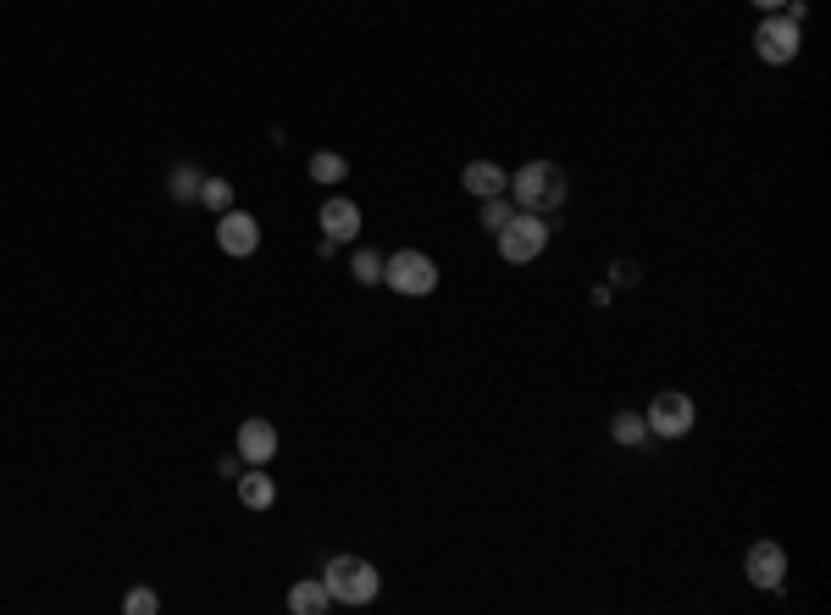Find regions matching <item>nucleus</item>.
Returning a JSON list of instances; mask_svg holds the SVG:
<instances>
[{"label":"nucleus","instance_id":"7","mask_svg":"<svg viewBox=\"0 0 831 615\" xmlns=\"http://www.w3.org/2000/svg\"><path fill=\"white\" fill-rule=\"evenodd\" d=\"M217 250L222 255H233V261H250L256 250H261V222L250 216V211H222L217 216Z\"/></svg>","mask_w":831,"mask_h":615},{"label":"nucleus","instance_id":"20","mask_svg":"<svg viewBox=\"0 0 831 615\" xmlns=\"http://www.w3.org/2000/svg\"><path fill=\"white\" fill-rule=\"evenodd\" d=\"M122 611L128 615H156L161 611V599H156L150 588H128V594H122Z\"/></svg>","mask_w":831,"mask_h":615},{"label":"nucleus","instance_id":"18","mask_svg":"<svg viewBox=\"0 0 831 615\" xmlns=\"http://www.w3.org/2000/svg\"><path fill=\"white\" fill-rule=\"evenodd\" d=\"M200 205L217 211V216L233 211V183H228V178H206V183H200Z\"/></svg>","mask_w":831,"mask_h":615},{"label":"nucleus","instance_id":"4","mask_svg":"<svg viewBox=\"0 0 831 615\" xmlns=\"http://www.w3.org/2000/svg\"><path fill=\"white\" fill-rule=\"evenodd\" d=\"M643 422H649V438H688L693 427H699V405L682 394V389H665V394H654L649 400V411H643Z\"/></svg>","mask_w":831,"mask_h":615},{"label":"nucleus","instance_id":"9","mask_svg":"<svg viewBox=\"0 0 831 615\" xmlns=\"http://www.w3.org/2000/svg\"><path fill=\"white\" fill-rule=\"evenodd\" d=\"M233 450L244 455V466H272V455H278V427H272L267 416H250V422L233 433Z\"/></svg>","mask_w":831,"mask_h":615},{"label":"nucleus","instance_id":"3","mask_svg":"<svg viewBox=\"0 0 831 615\" xmlns=\"http://www.w3.org/2000/svg\"><path fill=\"white\" fill-rule=\"evenodd\" d=\"M549 233H554V222L549 216H532V211H515L499 233H493V244H499V261L504 266H532L543 250H549Z\"/></svg>","mask_w":831,"mask_h":615},{"label":"nucleus","instance_id":"23","mask_svg":"<svg viewBox=\"0 0 831 615\" xmlns=\"http://www.w3.org/2000/svg\"><path fill=\"white\" fill-rule=\"evenodd\" d=\"M754 6H760V11H765V17H771V11H782V6H788V0H754Z\"/></svg>","mask_w":831,"mask_h":615},{"label":"nucleus","instance_id":"12","mask_svg":"<svg viewBox=\"0 0 831 615\" xmlns=\"http://www.w3.org/2000/svg\"><path fill=\"white\" fill-rule=\"evenodd\" d=\"M239 505L244 511H272L278 505V483L267 477V466H244L239 472Z\"/></svg>","mask_w":831,"mask_h":615},{"label":"nucleus","instance_id":"17","mask_svg":"<svg viewBox=\"0 0 831 615\" xmlns=\"http://www.w3.org/2000/svg\"><path fill=\"white\" fill-rule=\"evenodd\" d=\"M383 261H389V255H378L372 244H361V250L350 255V272H356V283H367V289H372V283H383Z\"/></svg>","mask_w":831,"mask_h":615},{"label":"nucleus","instance_id":"22","mask_svg":"<svg viewBox=\"0 0 831 615\" xmlns=\"http://www.w3.org/2000/svg\"><path fill=\"white\" fill-rule=\"evenodd\" d=\"M239 472H244V455H239V450L217 461V477H228V483H239Z\"/></svg>","mask_w":831,"mask_h":615},{"label":"nucleus","instance_id":"6","mask_svg":"<svg viewBox=\"0 0 831 615\" xmlns=\"http://www.w3.org/2000/svg\"><path fill=\"white\" fill-rule=\"evenodd\" d=\"M799 44H804V28H799L793 17H782V11H771V17L754 28V56H760L765 67L799 61Z\"/></svg>","mask_w":831,"mask_h":615},{"label":"nucleus","instance_id":"2","mask_svg":"<svg viewBox=\"0 0 831 615\" xmlns=\"http://www.w3.org/2000/svg\"><path fill=\"white\" fill-rule=\"evenodd\" d=\"M322 588H328V599L333 605H372L378 594H383V577H378V566L372 561H361V555H333L328 566H322Z\"/></svg>","mask_w":831,"mask_h":615},{"label":"nucleus","instance_id":"15","mask_svg":"<svg viewBox=\"0 0 831 615\" xmlns=\"http://www.w3.org/2000/svg\"><path fill=\"white\" fill-rule=\"evenodd\" d=\"M200 183H206V172H200L194 161H178V167L167 172V194H172L178 205H189V200H200Z\"/></svg>","mask_w":831,"mask_h":615},{"label":"nucleus","instance_id":"21","mask_svg":"<svg viewBox=\"0 0 831 615\" xmlns=\"http://www.w3.org/2000/svg\"><path fill=\"white\" fill-rule=\"evenodd\" d=\"M638 283H643L638 261H610V289H638Z\"/></svg>","mask_w":831,"mask_h":615},{"label":"nucleus","instance_id":"5","mask_svg":"<svg viewBox=\"0 0 831 615\" xmlns=\"http://www.w3.org/2000/svg\"><path fill=\"white\" fill-rule=\"evenodd\" d=\"M383 283H389L394 294L427 300V294L438 289V266H432V255H427V250H400V255H389V261H383Z\"/></svg>","mask_w":831,"mask_h":615},{"label":"nucleus","instance_id":"16","mask_svg":"<svg viewBox=\"0 0 831 615\" xmlns=\"http://www.w3.org/2000/svg\"><path fill=\"white\" fill-rule=\"evenodd\" d=\"M328 605H333V599H328L322 577H306V583H294V588H289V611H294V615H322Z\"/></svg>","mask_w":831,"mask_h":615},{"label":"nucleus","instance_id":"11","mask_svg":"<svg viewBox=\"0 0 831 615\" xmlns=\"http://www.w3.org/2000/svg\"><path fill=\"white\" fill-rule=\"evenodd\" d=\"M460 183H465V194H477V200H493V194H504V189H510V172H504L499 161H465Z\"/></svg>","mask_w":831,"mask_h":615},{"label":"nucleus","instance_id":"14","mask_svg":"<svg viewBox=\"0 0 831 615\" xmlns=\"http://www.w3.org/2000/svg\"><path fill=\"white\" fill-rule=\"evenodd\" d=\"M306 172H311V183L333 189V183H344V178H350V161H344L339 150H317V155L306 161Z\"/></svg>","mask_w":831,"mask_h":615},{"label":"nucleus","instance_id":"10","mask_svg":"<svg viewBox=\"0 0 831 615\" xmlns=\"http://www.w3.org/2000/svg\"><path fill=\"white\" fill-rule=\"evenodd\" d=\"M317 222H322V239L350 244V239L361 233V205H356V200H344V194H328V200H322V211H317Z\"/></svg>","mask_w":831,"mask_h":615},{"label":"nucleus","instance_id":"13","mask_svg":"<svg viewBox=\"0 0 831 615\" xmlns=\"http://www.w3.org/2000/svg\"><path fill=\"white\" fill-rule=\"evenodd\" d=\"M610 438H615L621 450H649V444H654L643 411H615V416H610Z\"/></svg>","mask_w":831,"mask_h":615},{"label":"nucleus","instance_id":"8","mask_svg":"<svg viewBox=\"0 0 831 615\" xmlns=\"http://www.w3.org/2000/svg\"><path fill=\"white\" fill-rule=\"evenodd\" d=\"M743 572H749V583H754V588L777 594V588L788 583V550H782V544H771V538H760V544L743 555Z\"/></svg>","mask_w":831,"mask_h":615},{"label":"nucleus","instance_id":"1","mask_svg":"<svg viewBox=\"0 0 831 615\" xmlns=\"http://www.w3.org/2000/svg\"><path fill=\"white\" fill-rule=\"evenodd\" d=\"M510 205L515 211H532V216H554V211H565V200H571V178H565V167L560 161H527L521 172H510Z\"/></svg>","mask_w":831,"mask_h":615},{"label":"nucleus","instance_id":"19","mask_svg":"<svg viewBox=\"0 0 831 615\" xmlns=\"http://www.w3.org/2000/svg\"><path fill=\"white\" fill-rule=\"evenodd\" d=\"M510 216H515L510 194H493V200H482V228H488V233H499V228H504Z\"/></svg>","mask_w":831,"mask_h":615}]
</instances>
